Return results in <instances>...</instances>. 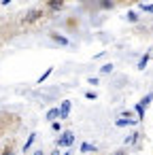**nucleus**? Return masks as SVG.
Instances as JSON below:
<instances>
[{"label":"nucleus","mask_w":153,"mask_h":155,"mask_svg":"<svg viewBox=\"0 0 153 155\" xmlns=\"http://www.w3.org/2000/svg\"><path fill=\"white\" fill-rule=\"evenodd\" d=\"M72 142H75V134H72V132H64V134L58 138V144H60V147H72Z\"/></svg>","instance_id":"obj_1"},{"label":"nucleus","mask_w":153,"mask_h":155,"mask_svg":"<svg viewBox=\"0 0 153 155\" xmlns=\"http://www.w3.org/2000/svg\"><path fill=\"white\" fill-rule=\"evenodd\" d=\"M43 17V11L41 9H32V11H28V15L24 17V24H34L36 19H41Z\"/></svg>","instance_id":"obj_2"},{"label":"nucleus","mask_w":153,"mask_h":155,"mask_svg":"<svg viewBox=\"0 0 153 155\" xmlns=\"http://www.w3.org/2000/svg\"><path fill=\"white\" fill-rule=\"evenodd\" d=\"M68 115H70V100H64L60 106V119H66Z\"/></svg>","instance_id":"obj_3"},{"label":"nucleus","mask_w":153,"mask_h":155,"mask_svg":"<svg viewBox=\"0 0 153 155\" xmlns=\"http://www.w3.org/2000/svg\"><path fill=\"white\" fill-rule=\"evenodd\" d=\"M47 9H51V11H60V9H64V2H60V0H51V2H47Z\"/></svg>","instance_id":"obj_4"},{"label":"nucleus","mask_w":153,"mask_h":155,"mask_svg":"<svg viewBox=\"0 0 153 155\" xmlns=\"http://www.w3.org/2000/svg\"><path fill=\"white\" fill-rule=\"evenodd\" d=\"M51 41H55V43H60V45H68V38H66V36H60V34H55V32H51Z\"/></svg>","instance_id":"obj_5"},{"label":"nucleus","mask_w":153,"mask_h":155,"mask_svg":"<svg viewBox=\"0 0 153 155\" xmlns=\"http://www.w3.org/2000/svg\"><path fill=\"white\" fill-rule=\"evenodd\" d=\"M58 117H60V108H51V110L47 113V119H49V121H55Z\"/></svg>","instance_id":"obj_6"},{"label":"nucleus","mask_w":153,"mask_h":155,"mask_svg":"<svg viewBox=\"0 0 153 155\" xmlns=\"http://www.w3.org/2000/svg\"><path fill=\"white\" fill-rule=\"evenodd\" d=\"M51 72H53V66H51V68H47V70H45V72H43V74L38 77V81H36V83H43V81H45V79H47V77L51 74Z\"/></svg>","instance_id":"obj_7"},{"label":"nucleus","mask_w":153,"mask_h":155,"mask_svg":"<svg viewBox=\"0 0 153 155\" xmlns=\"http://www.w3.org/2000/svg\"><path fill=\"white\" fill-rule=\"evenodd\" d=\"M151 100H153V94H147V96L140 100V106H142V108H145V106H149V102H151Z\"/></svg>","instance_id":"obj_8"},{"label":"nucleus","mask_w":153,"mask_h":155,"mask_svg":"<svg viewBox=\"0 0 153 155\" xmlns=\"http://www.w3.org/2000/svg\"><path fill=\"white\" fill-rule=\"evenodd\" d=\"M34 140H36V134H30V138H28V140H26V144H24V151H28V149L32 147V142H34Z\"/></svg>","instance_id":"obj_9"},{"label":"nucleus","mask_w":153,"mask_h":155,"mask_svg":"<svg viewBox=\"0 0 153 155\" xmlns=\"http://www.w3.org/2000/svg\"><path fill=\"white\" fill-rule=\"evenodd\" d=\"M134 123V119H117V125L119 127H123V125H132Z\"/></svg>","instance_id":"obj_10"},{"label":"nucleus","mask_w":153,"mask_h":155,"mask_svg":"<svg viewBox=\"0 0 153 155\" xmlns=\"http://www.w3.org/2000/svg\"><path fill=\"white\" fill-rule=\"evenodd\" d=\"M147 62H149V53H147V55H142V60L138 62V70H142V68L147 66Z\"/></svg>","instance_id":"obj_11"},{"label":"nucleus","mask_w":153,"mask_h":155,"mask_svg":"<svg viewBox=\"0 0 153 155\" xmlns=\"http://www.w3.org/2000/svg\"><path fill=\"white\" fill-rule=\"evenodd\" d=\"M81 151H83V153H89V151H96V147H91V144L83 142V144H81Z\"/></svg>","instance_id":"obj_12"},{"label":"nucleus","mask_w":153,"mask_h":155,"mask_svg":"<svg viewBox=\"0 0 153 155\" xmlns=\"http://www.w3.org/2000/svg\"><path fill=\"white\" fill-rule=\"evenodd\" d=\"M0 155H15V153H13V147H11V144H9V147H5V151L0 153Z\"/></svg>","instance_id":"obj_13"},{"label":"nucleus","mask_w":153,"mask_h":155,"mask_svg":"<svg viewBox=\"0 0 153 155\" xmlns=\"http://www.w3.org/2000/svg\"><path fill=\"white\" fill-rule=\"evenodd\" d=\"M128 19H130V21H138V13L130 11V13H128Z\"/></svg>","instance_id":"obj_14"},{"label":"nucleus","mask_w":153,"mask_h":155,"mask_svg":"<svg viewBox=\"0 0 153 155\" xmlns=\"http://www.w3.org/2000/svg\"><path fill=\"white\" fill-rule=\"evenodd\" d=\"M140 9H142V11H149V13H153V5H140Z\"/></svg>","instance_id":"obj_15"},{"label":"nucleus","mask_w":153,"mask_h":155,"mask_svg":"<svg viewBox=\"0 0 153 155\" xmlns=\"http://www.w3.org/2000/svg\"><path fill=\"white\" fill-rule=\"evenodd\" d=\"M136 113H138V117H142V115H145V108H142L140 104H136Z\"/></svg>","instance_id":"obj_16"},{"label":"nucleus","mask_w":153,"mask_h":155,"mask_svg":"<svg viewBox=\"0 0 153 155\" xmlns=\"http://www.w3.org/2000/svg\"><path fill=\"white\" fill-rule=\"evenodd\" d=\"M100 7H102V9H113V7H115V5H113V2H102V5H100Z\"/></svg>","instance_id":"obj_17"},{"label":"nucleus","mask_w":153,"mask_h":155,"mask_svg":"<svg viewBox=\"0 0 153 155\" xmlns=\"http://www.w3.org/2000/svg\"><path fill=\"white\" fill-rule=\"evenodd\" d=\"M113 70V64H106V66H102V72H111Z\"/></svg>","instance_id":"obj_18"},{"label":"nucleus","mask_w":153,"mask_h":155,"mask_svg":"<svg viewBox=\"0 0 153 155\" xmlns=\"http://www.w3.org/2000/svg\"><path fill=\"white\" fill-rule=\"evenodd\" d=\"M87 83H89V85H98V79H94V77H91V79H87Z\"/></svg>","instance_id":"obj_19"},{"label":"nucleus","mask_w":153,"mask_h":155,"mask_svg":"<svg viewBox=\"0 0 153 155\" xmlns=\"http://www.w3.org/2000/svg\"><path fill=\"white\" fill-rule=\"evenodd\" d=\"M85 98H89V100H94V98H96V94H94V91H87V94H85Z\"/></svg>","instance_id":"obj_20"},{"label":"nucleus","mask_w":153,"mask_h":155,"mask_svg":"<svg viewBox=\"0 0 153 155\" xmlns=\"http://www.w3.org/2000/svg\"><path fill=\"white\" fill-rule=\"evenodd\" d=\"M113 155H128V151H115Z\"/></svg>","instance_id":"obj_21"},{"label":"nucleus","mask_w":153,"mask_h":155,"mask_svg":"<svg viewBox=\"0 0 153 155\" xmlns=\"http://www.w3.org/2000/svg\"><path fill=\"white\" fill-rule=\"evenodd\" d=\"M34 155H43V151H36V153H34Z\"/></svg>","instance_id":"obj_22"}]
</instances>
